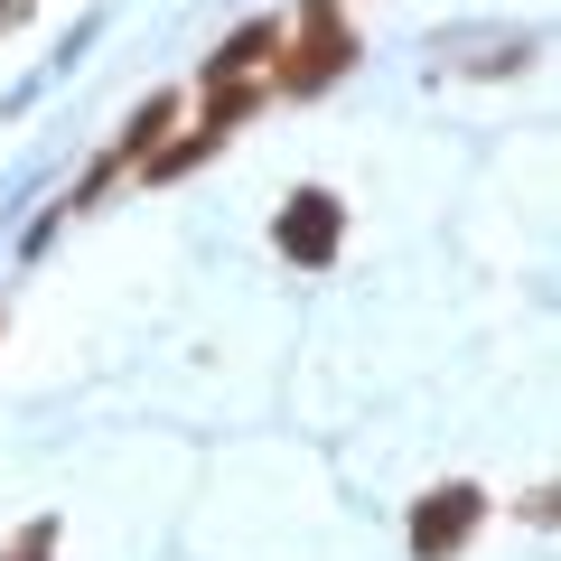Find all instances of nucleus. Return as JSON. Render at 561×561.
Returning <instances> with one entry per match:
<instances>
[{
  "mask_svg": "<svg viewBox=\"0 0 561 561\" xmlns=\"http://www.w3.org/2000/svg\"><path fill=\"white\" fill-rule=\"evenodd\" d=\"M272 47H280V20L234 28V38H225V57H206V84H234V76H253V66H272Z\"/></svg>",
  "mask_w": 561,
  "mask_h": 561,
  "instance_id": "obj_4",
  "label": "nucleus"
},
{
  "mask_svg": "<svg viewBox=\"0 0 561 561\" xmlns=\"http://www.w3.org/2000/svg\"><path fill=\"white\" fill-rule=\"evenodd\" d=\"M346 66H356V28H346L337 0H300V28L280 38L272 57V94H319V84H337Z\"/></svg>",
  "mask_w": 561,
  "mask_h": 561,
  "instance_id": "obj_1",
  "label": "nucleus"
},
{
  "mask_svg": "<svg viewBox=\"0 0 561 561\" xmlns=\"http://www.w3.org/2000/svg\"><path fill=\"white\" fill-rule=\"evenodd\" d=\"M478 524H486V496H478L468 478H449V486H431V496L412 505V552H421V561H449Z\"/></svg>",
  "mask_w": 561,
  "mask_h": 561,
  "instance_id": "obj_2",
  "label": "nucleus"
},
{
  "mask_svg": "<svg viewBox=\"0 0 561 561\" xmlns=\"http://www.w3.org/2000/svg\"><path fill=\"white\" fill-rule=\"evenodd\" d=\"M337 234H346V206L328 197V187H300V197L280 206V253H290V262H309V272H319V262L337 253Z\"/></svg>",
  "mask_w": 561,
  "mask_h": 561,
  "instance_id": "obj_3",
  "label": "nucleus"
},
{
  "mask_svg": "<svg viewBox=\"0 0 561 561\" xmlns=\"http://www.w3.org/2000/svg\"><path fill=\"white\" fill-rule=\"evenodd\" d=\"M47 552H57V515L20 524V542H10V552H0V561H47Z\"/></svg>",
  "mask_w": 561,
  "mask_h": 561,
  "instance_id": "obj_7",
  "label": "nucleus"
},
{
  "mask_svg": "<svg viewBox=\"0 0 561 561\" xmlns=\"http://www.w3.org/2000/svg\"><path fill=\"white\" fill-rule=\"evenodd\" d=\"M216 150H225V131H206V122H197L187 140H160V150H150L140 169H150V179H187V169H197V160H216Z\"/></svg>",
  "mask_w": 561,
  "mask_h": 561,
  "instance_id": "obj_6",
  "label": "nucleus"
},
{
  "mask_svg": "<svg viewBox=\"0 0 561 561\" xmlns=\"http://www.w3.org/2000/svg\"><path fill=\"white\" fill-rule=\"evenodd\" d=\"M169 122H179V94H150V103H140V113H131V131L113 140V160H103V169H131V160H150V150H160V131H169Z\"/></svg>",
  "mask_w": 561,
  "mask_h": 561,
  "instance_id": "obj_5",
  "label": "nucleus"
}]
</instances>
